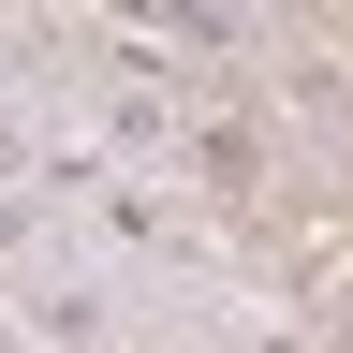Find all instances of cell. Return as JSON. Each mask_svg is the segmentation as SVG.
<instances>
[{
  "label": "cell",
  "mask_w": 353,
  "mask_h": 353,
  "mask_svg": "<svg viewBox=\"0 0 353 353\" xmlns=\"http://www.w3.org/2000/svg\"><path fill=\"white\" fill-rule=\"evenodd\" d=\"M176 176H192L206 206H265V176H280V132L250 103H192L176 118Z\"/></svg>",
  "instance_id": "obj_1"
}]
</instances>
